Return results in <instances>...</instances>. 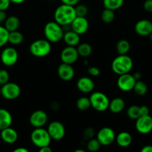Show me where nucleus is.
Instances as JSON below:
<instances>
[{"mask_svg": "<svg viewBox=\"0 0 152 152\" xmlns=\"http://www.w3.org/2000/svg\"><path fill=\"white\" fill-rule=\"evenodd\" d=\"M134 30L139 36L148 37L152 33V22L148 19L139 20L135 24Z\"/></svg>", "mask_w": 152, "mask_h": 152, "instance_id": "16", "label": "nucleus"}, {"mask_svg": "<svg viewBox=\"0 0 152 152\" xmlns=\"http://www.w3.org/2000/svg\"><path fill=\"white\" fill-rule=\"evenodd\" d=\"M96 139L101 145H110L116 140V134L110 127H104L100 129L96 134Z\"/></svg>", "mask_w": 152, "mask_h": 152, "instance_id": "9", "label": "nucleus"}, {"mask_svg": "<svg viewBox=\"0 0 152 152\" xmlns=\"http://www.w3.org/2000/svg\"><path fill=\"white\" fill-rule=\"evenodd\" d=\"M49 1H55V0H49Z\"/></svg>", "mask_w": 152, "mask_h": 152, "instance_id": "52", "label": "nucleus"}, {"mask_svg": "<svg viewBox=\"0 0 152 152\" xmlns=\"http://www.w3.org/2000/svg\"><path fill=\"white\" fill-rule=\"evenodd\" d=\"M47 131L52 140H61L64 137L66 134L63 124L59 121H53L49 123Z\"/></svg>", "mask_w": 152, "mask_h": 152, "instance_id": "10", "label": "nucleus"}, {"mask_svg": "<svg viewBox=\"0 0 152 152\" xmlns=\"http://www.w3.org/2000/svg\"><path fill=\"white\" fill-rule=\"evenodd\" d=\"M77 88L82 93H90L94 90L95 83L90 77H83L77 80Z\"/></svg>", "mask_w": 152, "mask_h": 152, "instance_id": "18", "label": "nucleus"}, {"mask_svg": "<svg viewBox=\"0 0 152 152\" xmlns=\"http://www.w3.org/2000/svg\"><path fill=\"white\" fill-rule=\"evenodd\" d=\"M38 152H52V150L49 146H46L40 148Z\"/></svg>", "mask_w": 152, "mask_h": 152, "instance_id": "45", "label": "nucleus"}, {"mask_svg": "<svg viewBox=\"0 0 152 152\" xmlns=\"http://www.w3.org/2000/svg\"><path fill=\"white\" fill-rule=\"evenodd\" d=\"M124 4V0H103L104 8L116 10L120 8Z\"/></svg>", "mask_w": 152, "mask_h": 152, "instance_id": "29", "label": "nucleus"}, {"mask_svg": "<svg viewBox=\"0 0 152 152\" xmlns=\"http://www.w3.org/2000/svg\"><path fill=\"white\" fill-rule=\"evenodd\" d=\"M71 30L77 33L79 35H83L89 29V22L86 17L76 16L70 25Z\"/></svg>", "mask_w": 152, "mask_h": 152, "instance_id": "15", "label": "nucleus"}, {"mask_svg": "<svg viewBox=\"0 0 152 152\" xmlns=\"http://www.w3.org/2000/svg\"><path fill=\"white\" fill-rule=\"evenodd\" d=\"M76 48H77L79 56H82V57H88L92 51V46L89 43L86 42L80 43L77 46Z\"/></svg>", "mask_w": 152, "mask_h": 152, "instance_id": "27", "label": "nucleus"}, {"mask_svg": "<svg viewBox=\"0 0 152 152\" xmlns=\"http://www.w3.org/2000/svg\"><path fill=\"white\" fill-rule=\"evenodd\" d=\"M21 94V88L16 83L8 82L1 86V95L7 100H13L17 99Z\"/></svg>", "mask_w": 152, "mask_h": 152, "instance_id": "7", "label": "nucleus"}, {"mask_svg": "<svg viewBox=\"0 0 152 152\" xmlns=\"http://www.w3.org/2000/svg\"><path fill=\"white\" fill-rule=\"evenodd\" d=\"M79 57L77 48L72 46H66L62 50L61 53V59L63 63L72 65Z\"/></svg>", "mask_w": 152, "mask_h": 152, "instance_id": "13", "label": "nucleus"}, {"mask_svg": "<svg viewBox=\"0 0 152 152\" xmlns=\"http://www.w3.org/2000/svg\"><path fill=\"white\" fill-rule=\"evenodd\" d=\"M25 0H10V2L13 3V4H22L25 1Z\"/></svg>", "mask_w": 152, "mask_h": 152, "instance_id": "48", "label": "nucleus"}, {"mask_svg": "<svg viewBox=\"0 0 152 152\" xmlns=\"http://www.w3.org/2000/svg\"><path fill=\"white\" fill-rule=\"evenodd\" d=\"M74 152H86L85 150H83V149H80V148H79V149H76L75 151H74Z\"/></svg>", "mask_w": 152, "mask_h": 152, "instance_id": "49", "label": "nucleus"}, {"mask_svg": "<svg viewBox=\"0 0 152 152\" xmlns=\"http://www.w3.org/2000/svg\"><path fill=\"white\" fill-rule=\"evenodd\" d=\"M1 61L4 65L11 67L17 62L19 54L16 49L13 47H7L1 53Z\"/></svg>", "mask_w": 152, "mask_h": 152, "instance_id": "8", "label": "nucleus"}, {"mask_svg": "<svg viewBox=\"0 0 152 152\" xmlns=\"http://www.w3.org/2000/svg\"><path fill=\"white\" fill-rule=\"evenodd\" d=\"M4 24V28L9 32H12V31H17L19 27V25H20V21H19V19L17 16L13 15V16H10L7 17Z\"/></svg>", "mask_w": 152, "mask_h": 152, "instance_id": "24", "label": "nucleus"}, {"mask_svg": "<svg viewBox=\"0 0 152 152\" xmlns=\"http://www.w3.org/2000/svg\"><path fill=\"white\" fill-rule=\"evenodd\" d=\"M9 31L4 26L0 25V48L3 47L8 42Z\"/></svg>", "mask_w": 152, "mask_h": 152, "instance_id": "34", "label": "nucleus"}, {"mask_svg": "<svg viewBox=\"0 0 152 152\" xmlns=\"http://www.w3.org/2000/svg\"><path fill=\"white\" fill-rule=\"evenodd\" d=\"M136 129L142 134H148L152 132V117L148 115L140 116L136 120Z\"/></svg>", "mask_w": 152, "mask_h": 152, "instance_id": "11", "label": "nucleus"}, {"mask_svg": "<svg viewBox=\"0 0 152 152\" xmlns=\"http://www.w3.org/2000/svg\"><path fill=\"white\" fill-rule=\"evenodd\" d=\"M116 48L119 55L128 54L131 49V44L127 39H120L116 43Z\"/></svg>", "mask_w": 152, "mask_h": 152, "instance_id": "26", "label": "nucleus"}, {"mask_svg": "<svg viewBox=\"0 0 152 152\" xmlns=\"http://www.w3.org/2000/svg\"><path fill=\"white\" fill-rule=\"evenodd\" d=\"M48 114L43 110H37L31 114L29 118L30 124L34 128H43L47 123Z\"/></svg>", "mask_w": 152, "mask_h": 152, "instance_id": "14", "label": "nucleus"}, {"mask_svg": "<svg viewBox=\"0 0 152 152\" xmlns=\"http://www.w3.org/2000/svg\"><path fill=\"white\" fill-rule=\"evenodd\" d=\"M143 8L148 13H152V0H145L143 3Z\"/></svg>", "mask_w": 152, "mask_h": 152, "instance_id": "40", "label": "nucleus"}, {"mask_svg": "<svg viewBox=\"0 0 152 152\" xmlns=\"http://www.w3.org/2000/svg\"><path fill=\"white\" fill-rule=\"evenodd\" d=\"M63 40L67 45V46L75 47L80 44V35L73 31L72 30H68L64 32Z\"/></svg>", "mask_w": 152, "mask_h": 152, "instance_id": "20", "label": "nucleus"}, {"mask_svg": "<svg viewBox=\"0 0 152 152\" xmlns=\"http://www.w3.org/2000/svg\"><path fill=\"white\" fill-rule=\"evenodd\" d=\"M148 37H149V39H150V40H151V41L152 42V33H151V34H150V35L148 36Z\"/></svg>", "mask_w": 152, "mask_h": 152, "instance_id": "50", "label": "nucleus"}, {"mask_svg": "<svg viewBox=\"0 0 152 152\" xmlns=\"http://www.w3.org/2000/svg\"><path fill=\"white\" fill-rule=\"evenodd\" d=\"M44 35L51 43L59 42L63 38V28L55 21L49 22L44 27Z\"/></svg>", "mask_w": 152, "mask_h": 152, "instance_id": "3", "label": "nucleus"}, {"mask_svg": "<svg viewBox=\"0 0 152 152\" xmlns=\"http://www.w3.org/2000/svg\"><path fill=\"white\" fill-rule=\"evenodd\" d=\"M31 140L35 146L40 148L42 147L49 146L52 138L47 129L43 128H37L31 132Z\"/></svg>", "mask_w": 152, "mask_h": 152, "instance_id": "5", "label": "nucleus"}, {"mask_svg": "<svg viewBox=\"0 0 152 152\" xmlns=\"http://www.w3.org/2000/svg\"><path fill=\"white\" fill-rule=\"evenodd\" d=\"M101 19L103 22L106 24H110L113 22L115 19V13L114 10H112L110 9L104 8L102 13L101 14Z\"/></svg>", "mask_w": 152, "mask_h": 152, "instance_id": "31", "label": "nucleus"}, {"mask_svg": "<svg viewBox=\"0 0 152 152\" xmlns=\"http://www.w3.org/2000/svg\"><path fill=\"white\" fill-rule=\"evenodd\" d=\"M140 113H141V116L148 115L149 114L148 107L146 106V105H142V106H140Z\"/></svg>", "mask_w": 152, "mask_h": 152, "instance_id": "42", "label": "nucleus"}, {"mask_svg": "<svg viewBox=\"0 0 152 152\" xmlns=\"http://www.w3.org/2000/svg\"><path fill=\"white\" fill-rule=\"evenodd\" d=\"M87 72L88 74H89L92 77H98V76L100 75L101 74V71H100V69L98 68L95 66H89V68H87Z\"/></svg>", "mask_w": 152, "mask_h": 152, "instance_id": "38", "label": "nucleus"}, {"mask_svg": "<svg viewBox=\"0 0 152 152\" xmlns=\"http://www.w3.org/2000/svg\"><path fill=\"white\" fill-rule=\"evenodd\" d=\"M140 152H152V145H145L140 150Z\"/></svg>", "mask_w": 152, "mask_h": 152, "instance_id": "44", "label": "nucleus"}, {"mask_svg": "<svg viewBox=\"0 0 152 152\" xmlns=\"http://www.w3.org/2000/svg\"><path fill=\"white\" fill-rule=\"evenodd\" d=\"M133 76H134V77L135 78V80H137V81H138V80H140L142 78V74H140L139 72H136L134 73V74H133Z\"/></svg>", "mask_w": 152, "mask_h": 152, "instance_id": "47", "label": "nucleus"}, {"mask_svg": "<svg viewBox=\"0 0 152 152\" xmlns=\"http://www.w3.org/2000/svg\"><path fill=\"white\" fill-rule=\"evenodd\" d=\"M75 9L76 16H80V17H86L89 12L87 6L83 4H77V5L75 6Z\"/></svg>", "mask_w": 152, "mask_h": 152, "instance_id": "35", "label": "nucleus"}, {"mask_svg": "<svg viewBox=\"0 0 152 152\" xmlns=\"http://www.w3.org/2000/svg\"><path fill=\"white\" fill-rule=\"evenodd\" d=\"M134 62L128 54L119 55L114 58L111 63L112 71L118 75L128 74L132 70Z\"/></svg>", "mask_w": 152, "mask_h": 152, "instance_id": "2", "label": "nucleus"}, {"mask_svg": "<svg viewBox=\"0 0 152 152\" xmlns=\"http://www.w3.org/2000/svg\"><path fill=\"white\" fill-rule=\"evenodd\" d=\"M127 116L131 120H137L141 116L140 113V106L133 105L130 106L127 110Z\"/></svg>", "mask_w": 152, "mask_h": 152, "instance_id": "32", "label": "nucleus"}, {"mask_svg": "<svg viewBox=\"0 0 152 152\" xmlns=\"http://www.w3.org/2000/svg\"><path fill=\"white\" fill-rule=\"evenodd\" d=\"M58 77L63 81H69L75 76V70L72 65L63 63L58 68Z\"/></svg>", "mask_w": 152, "mask_h": 152, "instance_id": "17", "label": "nucleus"}, {"mask_svg": "<svg viewBox=\"0 0 152 152\" xmlns=\"http://www.w3.org/2000/svg\"><path fill=\"white\" fill-rule=\"evenodd\" d=\"M12 152H29L26 148H23V147H19V148H15Z\"/></svg>", "mask_w": 152, "mask_h": 152, "instance_id": "46", "label": "nucleus"}, {"mask_svg": "<svg viewBox=\"0 0 152 152\" xmlns=\"http://www.w3.org/2000/svg\"><path fill=\"white\" fill-rule=\"evenodd\" d=\"M133 90L134 91L136 94L139 95V96H144L148 91V86L144 82L140 80L136 82Z\"/></svg>", "mask_w": 152, "mask_h": 152, "instance_id": "30", "label": "nucleus"}, {"mask_svg": "<svg viewBox=\"0 0 152 152\" xmlns=\"http://www.w3.org/2000/svg\"><path fill=\"white\" fill-rule=\"evenodd\" d=\"M10 3V0H0V10L5 11L9 8Z\"/></svg>", "mask_w": 152, "mask_h": 152, "instance_id": "39", "label": "nucleus"}, {"mask_svg": "<svg viewBox=\"0 0 152 152\" xmlns=\"http://www.w3.org/2000/svg\"><path fill=\"white\" fill-rule=\"evenodd\" d=\"M118 145L122 148L129 146L132 142V136L127 132H122L116 136V140Z\"/></svg>", "mask_w": 152, "mask_h": 152, "instance_id": "23", "label": "nucleus"}, {"mask_svg": "<svg viewBox=\"0 0 152 152\" xmlns=\"http://www.w3.org/2000/svg\"><path fill=\"white\" fill-rule=\"evenodd\" d=\"M101 144L98 142L96 138H92V139L89 140L86 143V148L90 152H96L99 150L101 147Z\"/></svg>", "mask_w": 152, "mask_h": 152, "instance_id": "33", "label": "nucleus"}, {"mask_svg": "<svg viewBox=\"0 0 152 152\" xmlns=\"http://www.w3.org/2000/svg\"><path fill=\"white\" fill-rule=\"evenodd\" d=\"M0 136H1V140L7 144H13L17 141L19 135H18L17 132L14 129L8 127L1 130Z\"/></svg>", "mask_w": 152, "mask_h": 152, "instance_id": "19", "label": "nucleus"}, {"mask_svg": "<svg viewBox=\"0 0 152 152\" xmlns=\"http://www.w3.org/2000/svg\"><path fill=\"white\" fill-rule=\"evenodd\" d=\"M76 107L78 110L81 111H85L91 108L90 100L89 97L86 96H80L76 101Z\"/></svg>", "mask_w": 152, "mask_h": 152, "instance_id": "28", "label": "nucleus"}, {"mask_svg": "<svg viewBox=\"0 0 152 152\" xmlns=\"http://www.w3.org/2000/svg\"><path fill=\"white\" fill-rule=\"evenodd\" d=\"M125 107V102L122 98L116 97L110 101L108 109L113 114H119L122 112Z\"/></svg>", "mask_w": 152, "mask_h": 152, "instance_id": "22", "label": "nucleus"}, {"mask_svg": "<svg viewBox=\"0 0 152 152\" xmlns=\"http://www.w3.org/2000/svg\"><path fill=\"white\" fill-rule=\"evenodd\" d=\"M76 16L74 6L64 4L58 6L54 13L55 21L61 26H69Z\"/></svg>", "mask_w": 152, "mask_h": 152, "instance_id": "1", "label": "nucleus"}, {"mask_svg": "<svg viewBox=\"0 0 152 152\" xmlns=\"http://www.w3.org/2000/svg\"><path fill=\"white\" fill-rule=\"evenodd\" d=\"M0 132H1V129H0Z\"/></svg>", "mask_w": 152, "mask_h": 152, "instance_id": "53", "label": "nucleus"}, {"mask_svg": "<svg viewBox=\"0 0 152 152\" xmlns=\"http://www.w3.org/2000/svg\"><path fill=\"white\" fill-rule=\"evenodd\" d=\"M91 107L97 111L103 112L108 109L110 99L105 94L100 91L93 92L89 96Z\"/></svg>", "mask_w": 152, "mask_h": 152, "instance_id": "6", "label": "nucleus"}, {"mask_svg": "<svg viewBox=\"0 0 152 152\" xmlns=\"http://www.w3.org/2000/svg\"><path fill=\"white\" fill-rule=\"evenodd\" d=\"M30 53L36 57H44L52 50L51 42L46 39H40L33 42L29 48Z\"/></svg>", "mask_w": 152, "mask_h": 152, "instance_id": "4", "label": "nucleus"}, {"mask_svg": "<svg viewBox=\"0 0 152 152\" xmlns=\"http://www.w3.org/2000/svg\"><path fill=\"white\" fill-rule=\"evenodd\" d=\"M10 75L5 69H0V86L6 84L9 82Z\"/></svg>", "mask_w": 152, "mask_h": 152, "instance_id": "36", "label": "nucleus"}, {"mask_svg": "<svg viewBox=\"0 0 152 152\" xmlns=\"http://www.w3.org/2000/svg\"><path fill=\"white\" fill-rule=\"evenodd\" d=\"M94 135H95V130L91 127L86 128L83 132V138L87 141L89 140L92 139Z\"/></svg>", "mask_w": 152, "mask_h": 152, "instance_id": "37", "label": "nucleus"}, {"mask_svg": "<svg viewBox=\"0 0 152 152\" xmlns=\"http://www.w3.org/2000/svg\"><path fill=\"white\" fill-rule=\"evenodd\" d=\"M13 121V117L10 111L4 108H0V129L10 127Z\"/></svg>", "mask_w": 152, "mask_h": 152, "instance_id": "21", "label": "nucleus"}, {"mask_svg": "<svg viewBox=\"0 0 152 152\" xmlns=\"http://www.w3.org/2000/svg\"><path fill=\"white\" fill-rule=\"evenodd\" d=\"M24 40V36L23 34L19 31H12V32H9L8 36V42L10 43L13 45H20L21 43L23 42Z\"/></svg>", "mask_w": 152, "mask_h": 152, "instance_id": "25", "label": "nucleus"}, {"mask_svg": "<svg viewBox=\"0 0 152 152\" xmlns=\"http://www.w3.org/2000/svg\"><path fill=\"white\" fill-rule=\"evenodd\" d=\"M7 13L4 10H0V25L4 23L6 19H7Z\"/></svg>", "mask_w": 152, "mask_h": 152, "instance_id": "43", "label": "nucleus"}, {"mask_svg": "<svg viewBox=\"0 0 152 152\" xmlns=\"http://www.w3.org/2000/svg\"><path fill=\"white\" fill-rule=\"evenodd\" d=\"M136 82L137 80H135L133 74L128 73V74L119 75L117 80V86L118 88L122 91H131L134 89Z\"/></svg>", "mask_w": 152, "mask_h": 152, "instance_id": "12", "label": "nucleus"}, {"mask_svg": "<svg viewBox=\"0 0 152 152\" xmlns=\"http://www.w3.org/2000/svg\"><path fill=\"white\" fill-rule=\"evenodd\" d=\"M0 96H1V88H0Z\"/></svg>", "mask_w": 152, "mask_h": 152, "instance_id": "51", "label": "nucleus"}, {"mask_svg": "<svg viewBox=\"0 0 152 152\" xmlns=\"http://www.w3.org/2000/svg\"><path fill=\"white\" fill-rule=\"evenodd\" d=\"M62 4H68V5L71 6H76L77 4H78L79 1L80 0H61Z\"/></svg>", "mask_w": 152, "mask_h": 152, "instance_id": "41", "label": "nucleus"}]
</instances>
